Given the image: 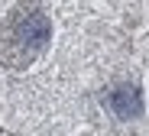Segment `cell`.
<instances>
[{
	"instance_id": "cell-1",
	"label": "cell",
	"mask_w": 149,
	"mask_h": 136,
	"mask_svg": "<svg viewBox=\"0 0 149 136\" xmlns=\"http://www.w3.org/2000/svg\"><path fill=\"white\" fill-rule=\"evenodd\" d=\"M52 42V16L39 3H19L0 26V65L26 71Z\"/></svg>"
},
{
	"instance_id": "cell-2",
	"label": "cell",
	"mask_w": 149,
	"mask_h": 136,
	"mask_svg": "<svg viewBox=\"0 0 149 136\" xmlns=\"http://www.w3.org/2000/svg\"><path fill=\"white\" fill-rule=\"evenodd\" d=\"M101 104L117 120H127V123L146 117V94H143V88L136 84V81H117V84H110L104 91Z\"/></svg>"
}]
</instances>
